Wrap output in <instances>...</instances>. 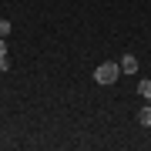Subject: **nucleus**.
Returning a JSON list of instances; mask_svg holds the SVG:
<instances>
[{"label": "nucleus", "instance_id": "4", "mask_svg": "<svg viewBox=\"0 0 151 151\" xmlns=\"http://www.w3.org/2000/svg\"><path fill=\"white\" fill-rule=\"evenodd\" d=\"M138 91H141V97L151 104V81H141V84H138Z\"/></svg>", "mask_w": 151, "mask_h": 151}, {"label": "nucleus", "instance_id": "1", "mask_svg": "<svg viewBox=\"0 0 151 151\" xmlns=\"http://www.w3.org/2000/svg\"><path fill=\"white\" fill-rule=\"evenodd\" d=\"M118 74H121V64H118V60H104V64H97V70H94V81L97 84H114Z\"/></svg>", "mask_w": 151, "mask_h": 151}, {"label": "nucleus", "instance_id": "3", "mask_svg": "<svg viewBox=\"0 0 151 151\" xmlns=\"http://www.w3.org/2000/svg\"><path fill=\"white\" fill-rule=\"evenodd\" d=\"M138 124H145V128H151V104H145V108L138 111Z\"/></svg>", "mask_w": 151, "mask_h": 151}, {"label": "nucleus", "instance_id": "6", "mask_svg": "<svg viewBox=\"0 0 151 151\" xmlns=\"http://www.w3.org/2000/svg\"><path fill=\"white\" fill-rule=\"evenodd\" d=\"M7 57V44H4V37H0V60Z\"/></svg>", "mask_w": 151, "mask_h": 151}, {"label": "nucleus", "instance_id": "5", "mask_svg": "<svg viewBox=\"0 0 151 151\" xmlns=\"http://www.w3.org/2000/svg\"><path fill=\"white\" fill-rule=\"evenodd\" d=\"M7 34H10V20H0V37L7 40Z\"/></svg>", "mask_w": 151, "mask_h": 151}, {"label": "nucleus", "instance_id": "2", "mask_svg": "<svg viewBox=\"0 0 151 151\" xmlns=\"http://www.w3.org/2000/svg\"><path fill=\"white\" fill-rule=\"evenodd\" d=\"M118 64H121V70H124V74H134V70H138V60L131 57V54H124V57L118 60Z\"/></svg>", "mask_w": 151, "mask_h": 151}]
</instances>
